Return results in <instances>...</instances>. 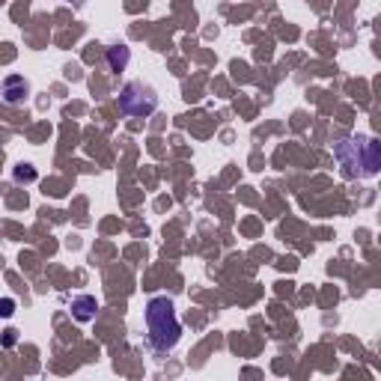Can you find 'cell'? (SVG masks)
Returning a JSON list of instances; mask_svg holds the SVG:
<instances>
[{"label":"cell","mask_w":381,"mask_h":381,"mask_svg":"<svg viewBox=\"0 0 381 381\" xmlns=\"http://www.w3.org/2000/svg\"><path fill=\"white\" fill-rule=\"evenodd\" d=\"M334 155H337L340 167H343V176H349V179H370L381 167V149L367 135L340 140L334 146Z\"/></svg>","instance_id":"obj_1"},{"label":"cell","mask_w":381,"mask_h":381,"mask_svg":"<svg viewBox=\"0 0 381 381\" xmlns=\"http://www.w3.org/2000/svg\"><path fill=\"white\" fill-rule=\"evenodd\" d=\"M12 313H15V301H12V298H0V316L9 319Z\"/></svg>","instance_id":"obj_8"},{"label":"cell","mask_w":381,"mask_h":381,"mask_svg":"<svg viewBox=\"0 0 381 381\" xmlns=\"http://www.w3.org/2000/svg\"><path fill=\"white\" fill-rule=\"evenodd\" d=\"M0 93H4L6 105H21V102L30 98V84H27V78H21V75H9L4 80V90Z\"/></svg>","instance_id":"obj_4"},{"label":"cell","mask_w":381,"mask_h":381,"mask_svg":"<svg viewBox=\"0 0 381 381\" xmlns=\"http://www.w3.org/2000/svg\"><path fill=\"white\" fill-rule=\"evenodd\" d=\"M128 60H131V48L128 45H110L108 48V69L110 72H125Z\"/></svg>","instance_id":"obj_6"},{"label":"cell","mask_w":381,"mask_h":381,"mask_svg":"<svg viewBox=\"0 0 381 381\" xmlns=\"http://www.w3.org/2000/svg\"><path fill=\"white\" fill-rule=\"evenodd\" d=\"M120 110L125 117H149L158 110V93L143 80H131L120 93Z\"/></svg>","instance_id":"obj_3"},{"label":"cell","mask_w":381,"mask_h":381,"mask_svg":"<svg viewBox=\"0 0 381 381\" xmlns=\"http://www.w3.org/2000/svg\"><path fill=\"white\" fill-rule=\"evenodd\" d=\"M15 182H24V185H30V182H36V170H33V164H19V167H15Z\"/></svg>","instance_id":"obj_7"},{"label":"cell","mask_w":381,"mask_h":381,"mask_svg":"<svg viewBox=\"0 0 381 381\" xmlns=\"http://www.w3.org/2000/svg\"><path fill=\"white\" fill-rule=\"evenodd\" d=\"M146 334L155 352H170L176 349V343L182 340V325L176 316V304L167 295L149 298L146 304Z\"/></svg>","instance_id":"obj_2"},{"label":"cell","mask_w":381,"mask_h":381,"mask_svg":"<svg viewBox=\"0 0 381 381\" xmlns=\"http://www.w3.org/2000/svg\"><path fill=\"white\" fill-rule=\"evenodd\" d=\"M66 4H72V6H80V4H84V0H66Z\"/></svg>","instance_id":"obj_9"},{"label":"cell","mask_w":381,"mask_h":381,"mask_svg":"<svg viewBox=\"0 0 381 381\" xmlns=\"http://www.w3.org/2000/svg\"><path fill=\"white\" fill-rule=\"evenodd\" d=\"M95 313H98V301H95L93 295H78V298H72V316H75L78 322H93Z\"/></svg>","instance_id":"obj_5"}]
</instances>
